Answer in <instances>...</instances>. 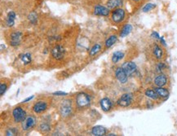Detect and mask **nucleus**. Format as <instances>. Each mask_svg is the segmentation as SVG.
<instances>
[{"label":"nucleus","instance_id":"7c9ffc66","mask_svg":"<svg viewBox=\"0 0 177 136\" xmlns=\"http://www.w3.org/2000/svg\"><path fill=\"white\" fill-rule=\"evenodd\" d=\"M54 96H67L68 94L66 92H63V91H57L53 93Z\"/></svg>","mask_w":177,"mask_h":136},{"label":"nucleus","instance_id":"423d86ee","mask_svg":"<svg viewBox=\"0 0 177 136\" xmlns=\"http://www.w3.org/2000/svg\"><path fill=\"white\" fill-rule=\"evenodd\" d=\"M36 124V119L33 116H29L22 121V129L24 131H29L32 129Z\"/></svg>","mask_w":177,"mask_h":136},{"label":"nucleus","instance_id":"a878e982","mask_svg":"<svg viewBox=\"0 0 177 136\" xmlns=\"http://www.w3.org/2000/svg\"><path fill=\"white\" fill-rule=\"evenodd\" d=\"M50 129H51V127H50V125H49L48 123L43 122V123L40 124L39 130L42 133H47V132H48V131H50Z\"/></svg>","mask_w":177,"mask_h":136},{"label":"nucleus","instance_id":"b1692460","mask_svg":"<svg viewBox=\"0 0 177 136\" xmlns=\"http://www.w3.org/2000/svg\"><path fill=\"white\" fill-rule=\"evenodd\" d=\"M145 96L153 100H157L158 98V95L157 94V92L153 90H147L145 91Z\"/></svg>","mask_w":177,"mask_h":136},{"label":"nucleus","instance_id":"f8f14e48","mask_svg":"<svg viewBox=\"0 0 177 136\" xmlns=\"http://www.w3.org/2000/svg\"><path fill=\"white\" fill-rule=\"evenodd\" d=\"M22 34L21 32H15L11 34V41H10V45L16 46L21 43Z\"/></svg>","mask_w":177,"mask_h":136},{"label":"nucleus","instance_id":"473e14b6","mask_svg":"<svg viewBox=\"0 0 177 136\" xmlns=\"http://www.w3.org/2000/svg\"><path fill=\"white\" fill-rule=\"evenodd\" d=\"M34 96H31L26 98L25 100H23V103H26V102H28V101H30L31 100H33V99H34Z\"/></svg>","mask_w":177,"mask_h":136},{"label":"nucleus","instance_id":"aec40b11","mask_svg":"<svg viewBox=\"0 0 177 136\" xmlns=\"http://www.w3.org/2000/svg\"><path fill=\"white\" fill-rule=\"evenodd\" d=\"M132 30V26L131 25H126L125 26L122 28L121 33H120V37L122 38H124L126 36H127L128 34L131 33V31Z\"/></svg>","mask_w":177,"mask_h":136},{"label":"nucleus","instance_id":"9b49d317","mask_svg":"<svg viewBox=\"0 0 177 136\" xmlns=\"http://www.w3.org/2000/svg\"><path fill=\"white\" fill-rule=\"evenodd\" d=\"M94 14L96 16L107 17L109 14V9H108V7H106L98 5L94 9Z\"/></svg>","mask_w":177,"mask_h":136},{"label":"nucleus","instance_id":"5701e85b","mask_svg":"<svg viewBox=\"0 0 177 136\" xmlns=\"http://www.w3.org/2000/svg\"><path fill=\"white\" fill-rule=\"evenodd\" d=\"M162 50L158 45H155L154 47V55L157 59H161L162 57Z\"/></svg>","mask_w":177,"mask_h":136},{"label":"nucleus","instance_id":"4468645a","mask_svg":"<svg viewBox=\"0 0 177 136\" xmlns=\"http://www.w3.org/2000/svg\"><path fill=\"white\" fill-rule=\"evenodd\" d=\"M100 107L104 112H108L112 108V102L108 98H104L100 100Z\"/></svg>","mask_w":177,"mask_h":136},{"label":"nucleus","instance_id":"2f4dec72","mask_svg":"<svg viewBox=\"0 0 177 136\" xmlns=\"http://www.w3.org/2000/svg\"><path fill=\"white\" fill-rule=\"evenodd\" d=\"M153 38H157V39H158V38H160V36H159V34H158V33H156V32H153L152 33V35H151Z\"/></svg>","mask_w":177,"mask_h":136},{"label":"nucleus","instance_id":"72a5a7b5","mask_svg":"<svg viewBox=\"0 0 177 136\" xmlns=\"http://www.w3.org/2000/svg\"><path fill=\"white\" fill-rule=\"evenodd\" d=\"M160 39H161V41H162V44L166 46V42H165V40H164V38H163V37H161V38H160Z\"/></svg>","mask_w":177,"mask_h":136},{"label":"nucleus","instance_id":"393cba45","mask_svg":"<svg viewBox=\"0 0 177 136\" xmlns=\"http://www.w3.org/2000/svg\"><path fill=\"white\" fill-rule=\"evenodd\" d=\"M21 60L25 64H28L31 62V55L29 53L23 54L22 56H21Z\"/></svg>","mask_w":177,"mask_h":136},{"label":"nucleus","instance_id":"c756f323","mask_svg":"<svg viewBox=\"0 0 177 136\" xmlns=\"http://www.w3.org/2000/svg\"><path fill=\"white\" fill-rule=\"evenodd\" d=\"M17 134V131H15L14 129H9L8 131L6 132V135H16Z\"/></svg>","mask_w":177,"mask_h":136},{"label":"nucleus","instance_id":"f704fd0d","mask_svg":"<svg viewBox=\"0 0 177 136\" xmlns=\"http://www.w3.org/2000/svg\"><path fill=\"white\" fill-rule=\"evenodd\" d=\"M133 1H136V2H137V1H140V0H133Z\"/></svg>","mask_w":177,"mask_h":136},{"label":"nucleus","instance_id":"2eb2a0df","mask_svg":"<svg viewBox=\"0 0 177 136\" xmlns=\"http://www.w3.org/2000/svg\"><path fill=\"white\" fill-rule=\"evenodd\" d=\"M166 82H167V78L165 75L163 74H161L159 76H158L155 79H154V83L155 85L158 86H163L166 84Z\"/></svg>","mask_w":177,"mask_h":136},{"label":"nucleus","instance_id":"1a4fd4ad","mask_svg":"<svg viewBox=\"0 0 177 136\" xmlns=\"http://www.w3.org/2000/svg\"><path fill=\"white\" fill-rule=\"evenodd\" d=\"M122 68L125 70L127 75H131L136 71V64L134 62H126L122 64Z\"/></svg>","mask_w":177,"mask_h":136},{"label":"nucleus","instance_id":"cd10ccee","mask_svg":"<svg viewBox=\"0 0 177 136\" xmlns=\"http://www.w3.org/2000/svg\"><path fill=\"white\" fill-rule=\"evenodd\" d=\"M28 18L29 21L32 23V24H36V22H37V15H36L35 13H31V14H29Z\"/></svg>","mask_w":177,"mask_h":136},{"label":"nucleus","instance_id":"dca6fc26","mask_svg":"<svg viewBox=\"0 0 177 136\" xmlns=\"http://www.w3.org/2000/svg\"><path fill=\"white\" fill-rule=\"evenodd\" d=\"M15 19H16V13L14 11H10L7 17V25L10 27L13 26V25L15 24Z\"/></svg>","mask_w":177,"mask_h":136},{"label":"nucleus","instance_id":"bb28decb","mask_svg":"<svg viewBox=\"0 0 177 136\" xmlns=\"http://www.w3.org/2000/svg\"><path fill=\"white\" fill-rule=\"evenodd\" d=\"M155 7H156V5L154 4V3H147L146 5L143 7L142 10L144 12H147V11H150V10H152V9H154Z\"/></svg>","mask_w":177,"mask_h":136},{"label":"nucleus","instance_id":"0eeeda50","mask_svg":"<svg viewBox=\"0 0 177 136\" xmlns=\"http://www.w3.org/2000/svg\"><path fill=\"white\" fill-rule=\"evenodd\" d=\"M124 17H125V11L121 8L116 9L112 13V20L115 23L121 22L124 19Z\"/></svg>","mask_w":177,"mask_h":136},{"label":"nucleus","instance_id":"4be33fe9","mask_svg":"<svg viewBox=\"0 0 177 136\" xmlns=\"http://www.w3.org/2000/svg\"><path fill=\"white\" fill-rule=\"evenodd\" d=\"M100 50H101V46L100 45V44H95V45L93 46L91 48L90 52H89V55H90L91 56H93L96 55L97 53L100 51Z\"/></svg>","mask_w":177,"mask_h":136},{"label":"nucleus","instance_id":"6ab92c4d","mask_svg":"<svg viewBox=\"0 0 177 136\" xmlns=\"http://www.w3.org/2000/svg\"><path fill=\"white\" fill-rule=\"evenodd\" d=\"M122 4V0H108L107 6L108 8H115Z\"/></svg>","mask_w":177,"mask_h":136},{"label":"nucleus","instance_id":"412c9836","mask_svg":"<svg viewBox=\"0 0 177 136\" xmlns=\"http://www.w3.org/2000/svg\"><path fill=\"white\" fill-rule=\"evenodd\" d=\"M117 39H118V38H117L116 35H112V36H110L108 39L106 40V42H105V47H106V48H108V47L112 46L114 45V43L117 42Z\"/></svg>","mask_w":177,"mask_h":136},{"label":"nucleus","instance_id":"7ed1b4c3","mask_svg":"<svg viewBox=\"0 0 177 136\" xmlns=\"http://www.w3.org/2000/svg\"><path fill=\"white\" fill-rule=\"evenodd\" d=\"M60 113H61V115L64 117L69 116L72 113V107L70 105V103L68 102L67 100L62 101L60 106Z\"/></svg>","mask_w":177,"mask_h":136},{"label":"nucleus","instance_id":"f257e3e1","mask_svg":"<svg viewBox=\"0 0 177 136\" xmlns=\"http://www.w3.org/2000/svg\"><path fill=\"white\" fill-rule=\"evenodd\" d=\"M90 101L91 100H90L89 96L83 92L78 94L76 96V103L78 104L79 107H81V108L87 106L90 103Z\"/></svg>","mask_w":177,"mask_h":136},{"label":"nucleus","instance_id":"ddd939ff","mask_svg":"<svg viewBox=\"0 0 177 136\" xmlns=\"http://www.w3.org/2000/svg\"><path fill=\"white\" fill-rule=\"evenodd\" d=\"M91 134L95 136H103L106 134V129L101 125H96L92 128Z\"/></svg>","mask_w":177,"mask_h":136},{"label":"nucleus","instance_id":"f03ea898","mask_svg":"<svg viewBox=\"0 0 177 136\" xmlns=\"http://www.w3.org/2000/svg\"><path fill=\"white\" fill-rule=\"evenodd\" d=\"M12 116H13V119L15 121V122H17V123L22 122L26 118V113H25V110L21 107H17V108L13 109Z\"/></svg>","mask_w":177,"mask_h":136},{"label":"nucleus","instance_id":"6e6552de","mask_svg":"<svg viewBox=\"0 0 177 136\" xmlns=\"http://www.w3.org/2000/svg\"><path fill=\"white\" fill-rule=\"evenodd\" d=\"M115 76L121 83H126L127 81V74L122 68H118L115 71Z\"/></svg>","mask_w":177,"mask_h":136},{"label":"nucleus","instance_id":"9d476101","mask_svg":"<svg viewBox=\"0 0 177 136\" xmlns=\"http://www.w3.org/2000/svg\"><path fill=\"white\" fill-rule=\"evenodd\" d=\"M47 108V103L45 101H39L33 107V110L35 113H42L45 112Z\"/></svg>","mask_w":177,"mask_h":136},{"label":"nucleus","instance_id":"39448f33","mask_svg":"<svg viewBox=\"0 0 177 136\" xmlns=\"http://www.w3.org/2000/svg\"><path fill=\"white\" fill-rule=\"evenodd\" d=\"M65 48L62 46L57 45L51 50V55L56 60H61L65 56Z\"/></svg>","mask_w":177,"mask_h":136},{"label":"nucleus","instance_id":"c85d7f7f","mask_svg":"<svg viewBox=\"0 0 177 136\" xmlns=\"http://www.w3.org/2000/svg\"><path fill=\"white\" fill-rule=\"evenodd\" d=\"M7 88V86L6 85L5 83H1V85H0V96H3Z\"/></svg>","mask_w":177,"mask_h":136},{"label":"nucleus","instance_id":"f3484780","mask_svg":"<svg viewBox=\"0 0 177 136\" xmlns=\"http://www.w3.org/2000/svg\"><path fill=\"white\" fill-rule=\"evenodd\" d=\"M155 91L157 92L158 96L162 97V98H166L169 96V91L165 88H162V86H158V88H156Z\"/></svg>","mask_w":177,"mask_h":136},{"label":"nucleus","instance_id":"20e7f679","mask_svg":"<svg viewBox=\"0 0 177 136\" xmlns=\"http://www.w3.org/2000/svg\"><path fill=\"white\" fill-rule=\"evenodd\" d=\"M132 102V95L131 94H124L120 97L118 100V104L121 107H128Z\"/></svg>","mask_w":177,"mask_h":136},{"label":"nucleus","instance_id":"a211bd4d","mask_svg":"<svg viewBox=\"0 0 177 136\" xmlns=\"http://www.w3.org/2000/svg\"><path fill=\"white\" fill-rule=\"evenodd\" d=\"M124 56V53L122 52V51H116L113 54V56H112V62L116 64L118 63L119 60H121Z\"/></svg>","mask_w":177,"mask_h":136}]
</instances>
